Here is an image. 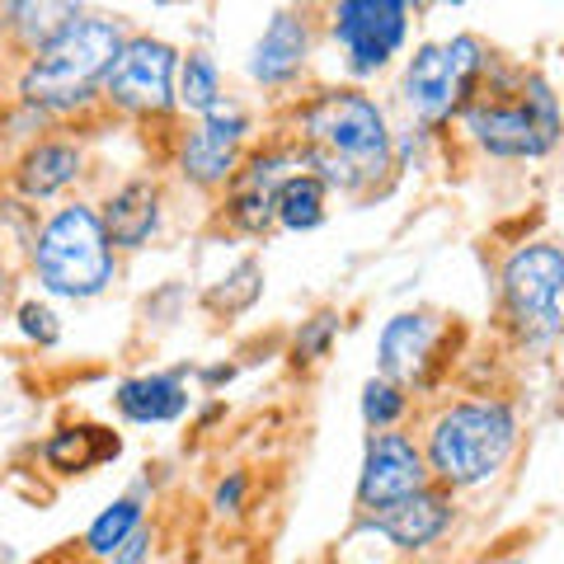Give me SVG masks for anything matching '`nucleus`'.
I'll return each instance as SVG.
<instances>
[{
  "label": "nucleus",
  "instance_id": "nucleus-18",
  "mask_svg": "<svg viewBox=\"0 0 564 564\" xmlns=\"http://www.w3.org/2000/svg\"><path fill=\"white\" fill-rule=\"evenodd\" d=\"M113 404L128 423H174L188 410V391L180 372H147L122 381L113 391Z\"/></svg>",
  "mask_w": 564,
  "mask_h": 564
},
{
  "label": "nucleus",
  "instance_id": "nucleus-10",
  "mask_svg": "<svg viewBox=\"0 0 564 564\" xmlns=\"http://www.w3.org/2000/svg\"><path fill=\"white\" fill-rule=\"evenodd\" d=\"M296 170H306V165H302V151H296L292 141L245 155L240 170L231 174V184H226V221H231L240 236H263L278 221L273 217L278 188Z\"/></svg>",
  "mask_w": 564,
  "mask_h": 564
},
{
  "label": "nucleus",
  "instance_id": "nucleus-2",
  "mask_svg": "<svg viewBox=\"0 0 564 564\" xmlns=\"http://www.w3.org/2000/svg\"><path fill=\"white\" fill-rule=\"evenodd\" d=\"M456 118H462L466 137L494 161H541L560 147L564 132L560 99L536 70L485 66L480 85Z\"/></svg>",
  "mask_w": 564,
  "mask_h": 564
},
{
  "label": "nucleus",
  "instance_id": "nucleus-36",
  "mask_svg": "<svg viewBox=\"0 0 564 564\" xmlns=\"http://www.w3.org/2000/svg\"><path fill=\"white\" fill-rule=\"evenodd\" d=\"M503 564H518V560H503Z\"/></svg>",
  "mask_w": 564,
  "mask_h": 564
},
{
  "label": "nucleus",
  "instance_id": "nucleus-5",
  "mask_svg": "<svg viewBox=\"0 0 564 564\" xmlns=\"http://www.w3.org/2000/svg\"><path fill=\"white\" fill-rule=\"evenodd\" d=\"M33 273L52 296L90 302L118 278V250L90 203H66L33 236Z\"/></svg>",
  "mask_w": 564,
  "mask_h": 564
},
{
  "label": "nucleus",
  "instance_id": "nucleus-21",
  "mask_svg": "<svg viewBox=\"0 0 564 564\" xmlns=\"http://www.w3.org/2000/svg\"><path fill=\"white\" fill-rule=\"evenodd\" d=\"M325 198H329V188L321 174H311V170H296L282 180L278 188V207H273V217L282 231H315V226L325 221Z\"/></svg>",
  "mask_w": 564,
  "mask_h": 564
},
{
  "label": "nucleus",
  "instance_id": "nucleus-8",
  "mask_svg": "<svg viewBox=\"0 0 564 564\" xmlns=\"http://www.w3.org/2000/svg\"><path fill=\"white\" fill-rule=\"evenodd\" d=\"M410 0H334L329 6V39L339 43L348 76H377L386 70L400 47L410 43Z\"/></svg>",
  "mask_w": 564,
  "mask_h": 564
},
{
  "label": "nucleus",
  "instance_id": "nucleus-35",
  "mask_svg": "<svg viewBox=\"0 0 564 564\" xmlns=\"http://www.w3.org/2000/svg\"><path fill=\"white\" fill-rule=\"evenodd\" d=\"M560 344H564V325H560Z\"/></svg>",
  "mask_w": 564,
  "mask_h": 564
},
{
  "label": "nucleus",
  "instance_id": "nucleus-32",
  "mask_svg": "<svg viewBox=\"0 0 564 564\" xmlns=\"http://www.w3.org/2000/svg\"><path fill=\"white\" fill-rule=\"evenodd\" d=\"M410 10L419 14V10H429V0H410Z\"/></svg>",
  "mask_w": 564,
  "mask_h": 564
},
{
  "label": "nucleus",
  "instance_id": "nucleus-24",
  "mask_svg": "<svg viewBox=\"0 0 564 564\" xmlns=\"http://www.w3.org/2000/svg\"><path fill=\"white\" fill-rule=\"evenodd\" d=\"M259 292H263V269H259V259H240L236 269L221 278V288L207 292V306L217 311V315H240V311H250V306L259 302Z\"/></svg>",
  "mask_w": 564,
  "mask_h": 564
},
{
  "label": "nucleus",
  "instance_id": "nucleus-14",
  "mask_svg": "<svg viewBox=\"0 0 564 564\" xmlns=\"http://www.w3.org/2000/svg\"><path fill=\"white\" fill-rule=\"evenodd\" d=\"M311 57V24L302 20V14L292 10H278L269 29H263V39L254 43L250 52V80L254 85H288L302 76V66Z\"/></svg>",
  "mask_w": 564,
  "mask_h": 564
},
{
  "label": "nucleus",
  "instance_id": "nucleus-4",
  "mask_svg": "<svg viewBox=\"0 0 564 564\" xmlns=\"http://www.w3.org/2000/svg\"><path fill=\"white\" fill-rule=\"evenodd\" d=\"M518 452V419L503 400H462L433 419L423 462L443 489H475L494 480Z\"/></svg>",
  "mask_w": 564,
  "mask_h": 564
},
{
  "label": "nucleus",
  "instance_id": "nucleus-12",
  "mask_svg": "<svg viewBox=\"0 0 564 564\" xmlns=\"http://www.w3.org/2000/svg\"><path fill=\"white\" fill-rule=\"evenodd\" d=\"M429 485V462H423V447H414L410 433H391L381 429L372 433L362 456V475H358V503L372 513Z\"/></svg>",
  "mask_w": 564,
  "mask_h": 564
},
{
  "label": "nucleus",
  "instance_id": "nucleus-19",
  "mask_svg": "<svg viewBox=\"0 0 564 564\" xmlns=\"http://www.w3.org/2000/svg\"><path fill=\"white\" fill-rule=\"evenodd\" d=\"M122 452V443L109 429H95V423H76V429H57L43 447V462L57 475H85L99 462H113Z\"/></svg>",
  "mask_w": 564,
  "mask_h": 564
},
{
  "label": "nucleus",
  "instance_id": "nucleus-25",
  "mask_svg": "<svg viewBox=\"0 0 564 564\" xmlns=\"http://www.w3.org/2000/svg\"><path fill=\"white\" fill-rule=\"evenodd\" d=\"M404 410H410V395H404V386L391 381V377H372L362 386V419L367 429H395V423L404 419Z\"/></svg>",
  "mask_w": 564,
  "mask_h": 564
},
{
  "label": "nucleus",
  "instance_id": "nucleus-20",
  "mask_svg": "<svg viewBox=\"0 0 564 564\" xmlns=\"http://www.w3.org/2000/svg\"><path fill=\"white\" fill-rule=\"evenodd\" d=\"M80 6L85 0H14L6 10V20L14 29V39L29 52H39L47 39H57L70 20H80Z\"/></svg>",
  "mask_w": 564,
  "mask_h": 564
},
{
  "label": "nucleus",
  "instance_id": "nucleus-13",
  "mask_svg": "<svg viewBox=\"0 0 564 564\" xmlns=\"http://www.w3.org/2000/svg\"><path fill=\"white\" fill-rule=\"evenodd\" d=\"M367 527L391 541L395 551H429V545L452 527V489L423 485V489L404 494V499H395V503L372 508Z\"/></svg>",
  "mask_w": 564,
  "mask_h": 564
},
{
  "label": "nucleus",
  "instance_id": "nucleus-9",
  "mask_svg": "<svg viewBox=\"0 0 564 564\" xmlns=\"http://www.w3.org/2000/svg\"><path fill=\"white\" fill-rule=\"evenodd\" d=\"M174 80H180V52H174L165 39L137 33V39L122 43V52L113 57L99 95L118 113L161 118L174 109Z\"/></svg>",
  "mask_w": 564,
  "mask_h": 564
},
{
  "label": "nucleus",
  "instance_id": "nucleus-28",
  "mask_svg": "<svg viewBox=\"0 0 564 564\" xmlns=\"http://www.w3.org/2000/svg\"><path fill=\"white\" fill-rule=\"evenodd\" d=\"M245 489H250V480H245V475L236 470L231 480H221V485H217V494H212V508H217V513H240Z\"/></svg>",
  "mask_w": 564,
  "mask_h": 564
},
{
  "label": "nucleus",
  "instance_id": "nucleus-34",
  "mask_svg": "<svg viewBox=\"0 0 564 564\" xmlns=\"http://www.w3.org/2000/svg\"><path fill=\"white\" fill-rule=\"evenodd\" d=\"M0 6H6V10H10V6H14V0H0Z\"/></svg>",
  "mask_w": 564,
  "mask_h": 564
},
{
  "label": "nucleus",
  "instance_id": "nucleus-3",
  "mask_svg": "<svg viewBox=\"0 0 564 564\" xmlns=\"http://www.w3.org/2000/svg\"><path fill=\"white\" fill-rule=\"evenodd\" d=\"M122 43H128L122 20H113V14H80L29 57L20 76V99L39 113L85 109L99 95Z\"/></svg>",
  "mask_w": 564,
  "mask_h": 564
},
{
  "label": "nucleus",
  "instance_id": "nucleus-23",
  "mask_svg": "<svg viewBox=\"0 0 564 564\" xmlns=\"http://www.w3.org/2000/svg\"><path fill=\"white\" fill-rule=\"evenodd\" d=\"M137 527H141V503L137 499H118V503H109L90 522V532H85V551L99 555V560H109L118 545L137 532Z\"/></svg>",
  "mask_w": 564,
  "mask_h": 564
},
{
  "label": "nucleus",
  "instance_id": "nucleus-11",
  "mask_svg": "<svg viewBox=\"0 0 564 564\" xmlns=\"http://www.w3.org/2000/svg\"><path fill=\"white\" fill-rule=\"evenodd\" d=\"M250 132V113L240 109V104H217L198 128L184 137L180 147V170L188 184L198 188H221L231 184V174L240 170V141Z\"/></svg>",
  "mask_w": 564,
  "mask_h": 564
},
{
  "label": "nucleus",
  "instance_id": "nucleus-30",
  "mask_svg": "<svg viewBox=\"0 0 564 564\" xmlns=\"http://www.w3.org/2000/svg\"><path fill=\"white\" fill-rule=\"evenodd\" d=\"M231 377H236V367H231V362H226V367H207V372H203L207 386H226Z\"/></svg>",
  "mask_w": 564,
  "mask_h": 564
},
{
  "label": "nucleus",
  "instance_id": "nucleus-33",
  "mask_svg": "<svg viewBox=\"0 0 564 564\" xmlns=\"http://www.w3.org/2000/svg\"><path fill=\"white\" fill-rule=\"evenodd\" d=\"M447 6H466V0H447Z\"/></svg>",
  "mask_w": 564,
  "mask_h": 564
},
{
  "label": "nucleus",
  "instance_id": "nucleus-7",
  "mask_svg": "<svg viewBox=\"0 0 564 564\" xmlns=\"http://www.w3.org/2000/svg\"><path fill=\"white\" fill-rule=\"evenodd\" d=\"M503 321L522 344L560 339V296H564V250L560 245H522L499 273Z\"/></svg>",
  "mask_w": 564,
  "mask_h": 564
},
{
  "label": "nucleus",
  "instance_id": "nucleus-31",
  "mask_svg": "<svg viewBox=\"0 0 564 564\" xmlns=\"http://www.w3.org/2000/svg\"><path fill=\"white\" fill-rule=\"evenodd\" d=\"M6 288H10V269H6V259H0V296H6Z\"/></svg>",
  "mask_w": 564,
  "mask_h": 564
},
{
  "label": "nucleus",
  "instance_id": "nucleus-29",
  "mask_svg": "<svg viewBox=\"0 0 564 564\" xmlns=\"http://www.w3.org/2000/svg\"><path fill=\"white\" fill-rule=\"evenodd\" d=\"M147 551H151V532H147V527H137V532L122 541L109 560H113V564H141V555H147Z\"/></svg>",
  "mask_w": 564,
  "mask_h": 564
},
{
  "label": "nucleus",
  "instance_id": "nucleus-6",
  "mask_svg": "<svg viewBox=\"0 0 564 564\" xmlns=\"http://www.w3.org/2000/svg\"><path fill=\"white\" fill-rule=\"evenodd\" d=\"M485 43L475 33H456L447 43H423L410 62H404L400 99L423 128H447V122L466 109L475 85L485 76Z\"/></svg>",
  "mask_w": 564,
  "mask_h": 564
},
{
  "label": "nucleus",
  "instance_id": "nucleus-26",
  "mask_svg": "<svg viewBox=\"0 0 564 564\" xmlns=\"http://www.w3.org/2000/svg\"><path fill=\"white\" fill-rule=\"evenodd\" d=\"M334 334H339V315H329V311H321V315H311V321L302 325V334H296V362H321L325 352H329V344H334Z\"/></svg>",
  "mask_w": 564,
  "mask_h": 564
},
{
  "label": "nucleus",
  "instance_id": "nucleus-16",
  "mask_svg": "<svg viewBox=\"0 0 564 564\" xmlns=\"http://www.w3.org/2000/svg\"><path fill=\"white\" fill-rule=\"evenodd\" d=\"M433 344H437V321H433V315H423V311L391 315L386 329H381V344H377L381 377L414 381L423 372V362L433 358Z\"/></svg>",
  "mask_w": 564,
  "mask_h": 564
},
{
  "label": "nucleus",
  "instance_id": "nucleus-22",
  "mask_svg": "<svg viewBox=\"0 0 564 564\" xmlns=\"http://www.w3.org/2000/svg\"><path fill=\"white\" fill-rule=\"evenodd\" d=\"M226 95H221V70L217 62L207 57V52H188V57L180 62V80H174V104L188 113L207 118L212 109H217Z\"/></svg>",
  "mask_w": 564,
  "mask_h": 564
},
{
  "label": "nucleus",
  "instance_id": "nucleus-1",
  "mask_svg": "<svg viewBox=\"0 0 564 564\" xmlns=\"http://www.w3.org/2000/svg\"><path fill=\"white\" fill-rule=\"evenodd\" d=\"M292 147L325 188L339 193H367L395 170V137L386 128L381 104L352 85L321 90L296 109Z\"/></svg>",
  "mask_w": 564,
  "mask_h": 564
},
{
  "label": "nucleus",
  "instance_id": "nucleus-27",
  "mask_svg": "<svg viewBox=\"0 0 564 564\" xmlns=\"http://www.w3.org/2000/svg\"><path fill=\"white\" fill-rule=\"evenodd\" d=\"M14 321H20V334L29 344L39 348H52L62 339V325H57V311H52L47 302H24L20 311H14Z\"/></svg>",
  "mask_w": 564,
  "mask_h": 564
},
{
  "label": "nucleus",
  "instance_id": "nucleus-17",
  "mask_svg": "<svg viewBox=\"0 0 564 564\" xmlns=\"http://www.w3.org/2000/svg\"><path fill=\"white\" fill-rule=\"evenodd\" d=\"M85 155L76 141H33L20 155V170H14V184H20L24 203H47L57 198L62 188H70L80 180Z\"/></svg>",
  "mask_w": 564,
  "mask_h": 564
},
{
  "label": "nucleus",
  "instance_id": "nucleus-15",
  "mask_svg": "<svg viewBox=\"0 0 564 564\" xmlns=\"http://www.w3.org/2000/svg\"><path fill=\"white\" fill-rule=\"evenodd\" d=\"M161 184L155 180H128L109 203H104V231L113 250H147L151 236L161 231Z\"/></svg>",
  "mask_w": 564,
  "mask_h": 564
}]
</instances>
